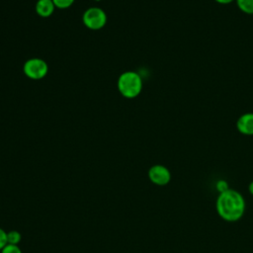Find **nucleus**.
Instances as JSON below:
<instances>
[{
	"label": "nucleus",
	"instance_id": "f257e3e1",
	"mask_svg": "<svg viewBox=\"0 0 253 253\" xmlns=\"http://www.w3.org/2000/svg\"><path fill=\"white\" fill-rule=\"evenodd\" d=\"M217 215L224 221L236 222L240 220L246 211V202L240 192L229 188L217 195L215 200Z\"/></svg>",
	"mask_w": 253,
	"mask_h": 253
},
{
	"label": "nucleus",
	"instance_id": "f03ea898",
	"mask_svg": "<svg viewBox=\"0 0 253 253\" xmlns=\"http://www.w3.org/2000/svg\"><path fill=\"white\" fill-rule=\"evenodd\" d=\"M118 89L124 97L135 98L142 89L141 77L134 71H126L118 79Z\"/></svg>",
	"mask_w": 253,
	"mask_h": 253
},
{
	"label": "nucleus",
	"instance_id": "7ed1b4c3",
	"mask_svg": "<svg viewBox=\"0 0 253 253\" xmlns=\"http://www.w3.org/2000/svg\"><path fill=\"white\" fill-rule=\"evenodd\" d=\"M82 20L88 29L100 30L107 23V15L101 8L92 7L84 12Z\"/></svg>",
	"mask_w": 253,
	"mask_h": 253
},
{
	"label": "nucleus",
	"instance_id": "20e7f679",
	"mask_svg": "<svg viewBox=\"0 0 253 253\" xmlns=\"http://www.w3.org/2000/svg\"><path fill=\"white\" fill-rule=\"evenodd\" d=\"M47 70L46 62L41 58H31L24 64V73L31 79L39 80L43 78Z\"/></svg>",
	"mask_w": 253,
	"mask_h": 253
},
{
	"label": "nucleus",
	"instance_id": "39448f33",
	"mask_svg": "<svg viewBox=\"0 0 253 253\" xmlns=\"http://www.w3.org/2000/svg\"><path fill=\"white\" fill-rule=\"evenodd\" d=\"M148 178L156 186H166L171 181V173L166 166L155 164L149 168Z\"/></svg>",
	"mask_w": 253,
	"mask_h": 253
},
{
	"label": "nucleus",
	"instance_id": "423d86ee",
	"mask_svg": "<svg viewBox=\"0 0 253 253\" xmlns=\"http://www.w3.org/2000/svg\"><path fill=\"white\" fill-rule=\"evenodd\" d=\"M239 132L245 135H253V113H246L239 117L236 123Z\"/></svg>",
	"mask_w": 253,
	"mask_h": 253
},
{
	"label": "nucleus",
	"instance_id": "0eeeda50",
	"mask_svg": "<svg viewBox=\"0 0 253 253\" xmlns=\"http://www.w3.org/2000/svg\"><path fill=\"white\" fill-rule=\"evenodd\" d=\"M54 8L52 0H38L36 4V12L41 17H49L53 13Z\"/></svg>",
	"mask_w": 253,
	"mask_h": 253
},
{
	"label": "nucleus",
	"instance_id": "6e6552de",
	"mask_svg": "<svg viewBox=\"0 0 253 253\" xmlns=\"http://www.w3.org/2000/svg\"><path fill=\"white\" fill-rule=\"evenodd\" d=\"M236 3L242 12L253 14V0H236Z\"/></svg>",
	"mask_w": 253,
	"mask_h": 253
},
{
	"label": "nucleus",
	"instance_id": "1a4fd4ad",
	"mask_svg": "<svg viewBox=\"0 0 253 253\" xmlns=\"http://www.w3.org/2000/svg\"><path fill=\"white\" fill-rule=\"evenodd\" d=\"M22 235L19 231L17 230H11L7 232V243L12 244V245H18L19 242L21 241Z\"/></svg>",
	"mask_w": 253,
	"mask_h": 253
},
{
	"label": "nucleus",
	"instance_id": "9d476101",
	"mask_svg": "<svg viewBox=\"0 0 253 253\" xmlns=\"http://www.w3.org/2000/svg\"><path fill=\"white\" fill-rule=\"evenodd\" d=\"M214 188H215V190L217 191V193L220 194V193H223V192L227 191V190L229 189V185H228V183H227L226 180H224V179H219V180H217V181L215 182Z\"/></svg>",
	"mask_w": 253,
	"mask_h": 253
},
{
	"label": "nucleus",
	"instance_id": "9b49d317",
	"mask_svg": "<svg viewBox=\"0 0 253 253\" xmlns=\"http://www.w3.org/2000/svg\"><path fill=\"white\" fill-rule=\"evenodd\" d=\"M75 0H52L53 4L55 7L60 8V9H65L70 7Z\"/></svg>",
	"mask_w": 253,
	"mask_h": 253
},
{
	"label": "nucleus",
	"instance_id": "f8f14e48",
	"mask_svg": "<svg viewBox=\"0 0 253 253\" xmlns=\"http://www.w3.org/2000/svg\"><path fill=\"white\" fill-rule=\"evenodd\" d=\"M1 253H22V250L18 245H12V244H7L2 250Z\"/></svg>",
	"mask_w": 253,
	"mask_h": 253
},
{
	"label": "nucleus",
	"instance_id": "ddd939ff",
	"mask_svg": "<svg viewBox=\"0 0 253 253\" xmlns=\"http://www.w3.org/2000/svg\"><path fill=\"white\" fill-rule=\"evenodd\" d=\"M7 232L0 227V251L7 245Z\"/></svg>",
	"mask_w": 253,
	"mask_h": 253
},
{
	"label": "nucleus",
	"instance_id": "4468645a",
	"mask_svg": "<svg viewBox=\"0 0 253 253\" xmlns=\"http://www.w3.org/2000/svg\"><path fill=\"white\" fill-rule=\"evenodd\" d=\"M248 192L253 197V180L248 184Z\"/></svg>",
	"mask_w": 253,
	"mask_h": 253
},
{
	"label": "nucleus",
	"instance_id": "2eb2a0df",
	"mask_svg": "<svg viewBox=\"0 0 253 253\" xmlns=\"http://www.w3.org/2000/svg\"><path fill=\"white\" fill-rule=\"evenodd\" d=\"M214 1H216V2L219 3V4H229V3H231L233 0H214Z\"/></svg>",
	"mask_w": 253,
	"mask_h": 253
},
{
	"label": "nucleus",
	"instance_id": "dca6fc26",
	"mask_svg": "<svg viewBox=\"0 0 253 253\" xmlns=\"http://www.w3.org/2000/svg\"><path fill=\"white\" fill-rule=\"evenodd\" d=\"M94 1H101V0H94Z\"/></svg>",
	"mask_w": 253,
	"mask_h": 253
}]
</instances>
